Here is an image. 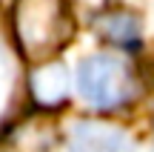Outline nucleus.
I'll return each instance as SVG.
<instances>
[{"label": "nucleus", "mask_w": 154, "mask_h": 152, "mask_svg": "<svg viewBox=\"0 0 154 152\" xmlns=\"http://www.w3.org/2000/svg\"><path fill=\"white\" fill-rule=\"evenodd\" d=\"M11 29L20 55L40 63L57 55L72 40L74 17L66 0H17Z\"/></svg>", "instance_id": "f257e3e1"}, {"label": "nucleus", "mask_w": 154, "mask_h": 152, "mask_svg": "<svg viewBox=\"0 0 154 152\" xmlns=\"http://www.w3.org/2000/svg\"><path fill=\"white\" fill-rule=\"evenodd\" d=\"M77 89L94 109H117L134 98V72L117 55H88L77 66Z\"/></svg>", "instance_id": "f03ea898"}, {"label": "nucleus", "mask_w": 154, "mask_h": 152, "mask_svg": "<svg viewBox=\"0 0 154 152\" xmlns=\"http://www.w3.org/2000/svg\"><path fill=\"white\" fill-rule=\"evenodd\" d=\"M69 69L60 60H40L29 75V95L37 106L43 109H57L69 101Z\"/></svg>", "instance_id": "7ed1b4c3"}, {"label": "nucleus", "mask_w": 154, "mask_h": 152, "mask_svg": "<svg viewBox=\"0 0 154 152\" xmlns=\"http://www.w3.org/2000/svg\"><path fill=\"white\" fill-rule=\"evenodd\" d=\"M72 152H131V138L111 124L100 121H80L69 138Z\"/></svg>", "instance_id": "20e7f679"}, {"label": "nucleus", "mask_w": 154, "mask_h": 152, "mask_svg": "<svg viewBox=\"0 0 154 152\" xmlns=\"http://www.w3.org/2000/svg\"><path fill=\"white\" fill-rule=\"evenodd\" d=\"M94 32L109 46L134 52L140 46V40H143V20H140V15H134L128 9H109L103 15H97Z\"/></svg>", "instance_id": "39448f33"}, {"label": "nucleus", "mask_w": 154, "mask_h": 152, "mask_svg": "<svg viewBox=\"0 0 154 152\" xmlns=\"http://www.w3.org/2000/svg\"><path fill=\"white\" fill-rule=\"evenodd\" d=\"M49 147H51V132H43L40 126H23L6 138L0 152H49Z\"/></svg>", "instance_id": "423d86ee"}, {"label": "nucleus", "mask_w": 154, "mask_h": 152, "mask_svg": "<svg viewBox=\"0 0 154 152\" xmlns=\"http://www.w3.org/2000/svg\"><path fill=\"white\" fill-rule=\"evenodd\" d=\"M77 3H83V6H100L103 0H77Z\"/></svg>", "instance_id": "0eeeda50"}]
</instances>
